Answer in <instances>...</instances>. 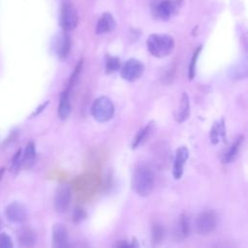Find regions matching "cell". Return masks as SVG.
<instances>
[{
  "mask_svg": "<svg viewBox=\"0 0 248 248\" xmlns=\"http://www.w3.org/2000/svg\"><path fill=\"white\" fill-rule=\"evenodd\" d=\"M155 176L153 170L145 165L139 166L132 178V185L136 193L140 197H147L154 188Z\"/></svg>",
  "mask_w": 248,
  "mask_h": 248,
  "instance_id": "obj_1",
  "label": "cell"
},
{
  "mask_svg": "<svg viewBox=\"0 0 248 248\" xmlns=\"http://www.w3.org/2000/svg\"><path fill=\"white\" fill-rule=\"evenodd\" d=\"M174 46L173 38L168 34H151L146 40L148 51L157 58H165L170 55Z\"/></svg>",
  "mask_w": 248,
  "mask_h": 248,
  "instance_id": "obj_2",
  "label": "cell"
},
{
  "mask_svg": "<svg viewBox=\"0 0 248 248\" xmlns=\"http://www.w3.org/2000/svg\"><path fill=\"white\" fill-rule=\"evenodd\" d=\"M91 114L93 118L100 123L110 120L114 114L113 103L107 96L98 97L92 104Z\"/></svg>",
  "mask_w": 248,
  "mask_h": 248,
  "instance_id": "obj_3",
  "label": "cell"
},
{
  "mask_svg": "<svg viewBox=\"0 0 248 248\" xmlns=\"http://www.w3.org/2000/svg\"><path fill=\"white\" fill-rule=\"evenodd\" d=\"M183 6V0H163L152 10L153 16L162 21H167L178 14Z\"/></svg>",
  "mask_w": 248,
  "mask_h": 248,
  "instance_id": "obj_4",
  "label": "cell"
},
{
  "mask_svg": "<svg viewBox=\"0 0 248 248\" xmlns=\"http://www.w3.org/2000/svg\"><path fill=\"white\" fill-rule=\"evenodd\" d=\"M59 23L61 28L65 31L74 30L78 24V14L75 6L69 2H66L62 5Z\"/></svg>",
  "mask_w": 248,
  "mask_h": 248,
  "instance_id": "obj_5",
  "label": "cell"
},
{
  "mask_svg": "<svg viewBox=\"0 0 248 248\" xmlns=\"http://www.w3.org/2000/svg\"><path fill=\"white\" fill-rule=\"evenodd\" d=\"M145 70L141 61L136 58L128 59L120 68V76L127 81H136L141 78Z\"/></svg>",
  "mask_w": 248,
  "mask_h": 248,
  "instance_id": "obj_6",
  "label": "cell"
},
{
  "mask_svg": "<svg viewBox=\"0 0 248 248\" xmlns=\"http://www.w3.org/2000/svg\"><path fill=\"white\" fill-rule=\"evenodd\" d=\"M72 192L69 185H60L54 195V208L59 213H64L68 210L71 203Z\"/></svg>",
  "mask_w": 248,
  "mask_h": 248,
  "instance_id": "obj_7",
  "label": "cell"
},
{
  "mask_svg": "<svg viewBox=\"0 0 248 248\" xmlns=\"http://www.w3.org/2000/svg\"><path fill=\"white\" fill-rule=\"evenodd\" d=\"M5 216L12 224H22L27 218V210L22 203L14 202L6 206Z\"/></svg>",
  "mask_w": 248,
  "mask_h": 248,
  "instance_id": "obj_8",
  "label": "cell"
},
{
  "mask_svg": "<svg viewBox=\"0 0 248 248\" xmlns=\"http://www.w3.org/2000/svg\"><path fill=\"white\" fill-rule=\"evenodd\" d=\"M195 224L199 233L207 234L216 227V216L211 211H202L197 216Z\"/></svg>",
  "mask_w": 248,
  "mask_h": 248,
  "instance_id": "obj_9",
  "label": "cell"
},
{
  "mask_svg": "<svg viewBox=\"0 0 248 248\" xmlns=\"http://www.w3.org/2000/svg\"><path fill=\"white\" fill-rule=\"evenodd\" d=\"M189 158V150L186 146H179L175 151L173 167H172V175L174 179H180L183 171L184 166Z\"/></svg>",
  "mask_w": 248,
  "mask_h": 248,
  "instance_id": "obj_10",
  "label": "cell"
},
{
  "mask_svg": "<svg viewBox=\"0 0 248 248\" xmlns=\"http://www.w3.org/2000/svg\"><path fill=\"white\" fill-rule=\"evenodd\" d=\"M52 246L55 248H66L69 246L68 230L61 223H56L52 226Z\"/></svg>",
  "mask_w": 248,
  "mask_h": 248,
  "instance_id": "obj_11",
  "label": "cell"
},
{
  "mask_svg": "<svg viewBox=\"0 0 248 248\" xmlns=\"http://www.w3.org/2000/svg\"><path fill=\"white\" fill-rule=\"evenodd\" d=\"M116 27V22L110 13H104L97 21L95 32L97 35H103L113 31Z\"/></svg>",
  "mask_w": 248,
  "mask_h": 248,
  "instance_id": "obj_12",
  "label": "cell"
},
{
  "mask_svg": "<svg viewBox=\"0 0 248 248\" xmlns=\"http://www.w3.org/2000/svg\"><path fill=\"white\" fill-rule=\"evenodd\" d=\"M54 49H55L56 55L61 60H64L69 55V52L71 49V38L66 32L63 34H60L55 39Z\"/></svg>",
  "mask_w": 248,
  "mask_h": 248,
  "instance_id": "obj_13",
  "label": "cell"
},
{
  "mask_svg": "<svg viewBox=\"0 0 248 248\" xmlns=\"http://www.w3.org/2000/svg\"><path fill=\"white\" fill-rule=\"evenodd\" d=\"M154 129H155L154 121L148 122L144 127L140 129L134 138V140L132 142V148L136 149V148L140 147V145H142L146 140H148V139L151 137Z\"/></svg>",
  "mask_w": 248,
  "mask_h": 248,
  "instance_id": "obj_14",
  "label": "cell"
},
{
  "mask_svg": "<svg viewBox=\"0 0 248 248\" xmlns=\"http://www.w3.org/2000/svg\"><path fill=\"white\" fill-rule=\"evenodd\" d=\"M243 136L239 135L237 136L234 140L231 143V145L226 149V151L222 155V162L224 164H230L235 160L237 157V154L239 152V149L243 142Z\"/></svg>",
  "mask_w": 248,
  "mask_h": 248,
  "instance_id": "obj_15",
  "label": "cell"
},
{
  "mask_svg": "<svg viewBox=\"0 0 248 248\" xmlns=\"http://www.w3.org/2000/svg\"><path fill=\"white\" fill-rule=\"evenodd\" d=\"M190 115V100L186 92H183L179 101V106L174 113V119L177 123H183Z\"/></svg>",
  "mask_w": 248,
  "mask_h": 248,
  "instance_id": "obj_16",
  "label": "cell"
},
{
  "mask_svg": "<svg viewBox=\"0 0 248 248\" xmlns=\"http://www.w3.org/2000/svg\"><path fill=\"white\" fill-rule=\"evenodd\" d=\"M16 239L21 247H32L36 243L37 235L30 228H22L16 234Z\"/></svg>",
  "mask_w": 248,
  "mask_h": 248,
  "instance_id": "obj_17",
  "label": "cell"
},
{
  "mask_svg": "<svg viewBox=\"0 0 248 248\" xmlns=\"http://www.w3.org/2000/svg\"><path fill=\"white\" fill-rule=\"evenodd\" d=\"M226 137V128L224 118H221L219 121H215L211 127L209 138L212 144L219 143L220 140H225Z\"/></svg>",
  "mask_w": 248,
  "mask_h": 248,
  "instance_id": "obj_18",
  "label": "cell"
},
{
  "mask_svg": "<svg viewBox=\"0 0 248 248\" xmlns=\"http://www.w3.org/2000/svg\"><path fill=\"white\" fill-rule=\"evenodd\" d=\"M71 112V103H70V90L65 89L60 94L59 105H58V116L60 119L65 120L68 118Z\"/></svg>",
  "mask_w": 248,
  "mask_h": 248,
  "instance_id": "obj_19",
  "label": "cell"
},
{
  "mask_svg": "<svg viewBox=\"0 0 248 248\" xmlns=\"http://www.w3.org/2000/svg\"><path fill=\"white\" fill-rule=\"evenodd\" d=\"M36 158V147L33 141H30L26 144L24 151L21 154V165L29 167L33 164Z\"/></svg>",
  "mask_w": 248,
  "mask_h": 248,
  "instance_id": "obj_20",
  "label": "cell"
},
{
  "mask_svg": "<svg viewBox=\"0 0 248 248\" xmlns=\"http://www.w3.org/2000/svg\"><path fill=\"white\" fill-rule=\"evenodd\" d=\"M191 232V221L190 217L187 213L181 214L179 220H178V226H177V234H179L181 237H187L190 234Z\"/></svg>",
  "mask_w": 248,
  "mask_h": 248,
  "instance_id": "obj_21",
  "label": "cell"
},
{
  "mask_svg": "<svg viewBox=\"0 0 248 248\" xmlns=\"http://www.w3.org/2000/svg\"><path fill=\"white\" fill-rule=\"evenodd\" d=\"M202 46H199L193 55H192V58H191V61H190V64H189V70H188V78H189V80H192L195 76H196V66H197V60H198V57L200 55V52L202 51Z\"/></svg>",
  "mask_w": 248,
  "mask_h": 248,
  "instance_id": "obj_22",
  "label": "cell"
},
{
  "mask_svg": "<svg viewBox=\"0 0 248 248\" xmlns=\"http://www.w3.org/2000/svg\"><path fill=\"white\" fill-rule=\"evenodd\" d=\"M121 68V63L118 57L116 56H109L108 57L106 61V73L110 75L115 73L116 71L120 70Z\"/></svg>",
  "mask_w": 248,
  "mask_h": 248,
  "instance_id": "obj_23",
  "label": "cell"
},
{
  "mask_svg": "<svg viewBox=\"0 0 248 248\" xmlns=\"http://www.w3.org/2000/svg\"><path fill=\"white\" fill-rule=\"evenodd\" d=\"M164 234H165L164 228L159 224H154L153 227H152V230H151L152 241L155 244L161 242L164 239Z\"/></svg>",
  "mask_w": 248,
  "mask_h": 248,
  "instance_id": "obj_24",
  "label": "cell"
},
{
  "mask_svg": "<svg viewBox=\"0 0 248 248\" xmlns=\"http://www.w3.org/2000/svg\"><path fill=\"white\" fill-rule=\"evenodd\" d=\"M82 63H83L82 59L78 61V63L77 64V66H76V68H75V70H74L72 76L70 77L69 83H68V86H67V89H69L70 91H71L72 87L75 85V83L77 82V80H78V76H79V74H80V72H81V69H82Z\"/></svg>",
  "mask_w": 248,
  "mask_h": 248,
  "instance_id": "obj_25",
  "label": "cell"
},
{
  "mask_svg": "<svg viewBox=\"0 0 248 248\" xmlns=\"http://www.w3.org/2000/svg\"><path fill=\"white\" fill-rule=\"evenodd\" d=\"M21 154H22V149L19 148L16 154L14 155L12 159V165H11V171L14 173H16L19 169L22 167L21 165Z\"/></svg>",
  "mask_w": 248,
  "mask_h": 248,
  "instance_id": "obj_26",
  "label": "cell"
},
{
  "mask_svg": "<svg viewBox=\"0 0 248 248\" xmlns=\"http://www.w3.org/2000/svg\"><path fill=\"white\" fill-rule=\"evenodd\" d=\"M13 241L9 234L6 232H2L0 234V248H12Z\"/></svg>",
  "mask_w": 248,
  "mask_h": 248,
  "instance_id": "obj_27",
  "label": "cell"
},
{
  "mask_svg": "<svg viewBox=\"0 0 248 248\" xmlns=\"http://www.w3.org/2000/svg\"><path fill=\"white\" fill-rule=\"evenodd\" d=\"M86 217V212L84 211L83 208L81 207H77L74 211V214H73V220L76 222V223H79L81 222L82 220H84Z\"/></svg>",
  "mask_w": 248,
  "mask_h": 248,
  "instance_id": "obj_28",
  "label": "cell"
},
{
  "mask_svg": "<svg viewBox=\"0 0 248 248\" xmlns=\"http://www.w3.org/2000/svg\"><path fill=\"white\" fill-rule=\"evenodd\" d=\"M48 103H49V101H46V102H45L44 104H42L40 107H38L37 108V109L32 113V115H31V117H34V116H36V115H38V114H40L44 109H45V108L48 105Z\"/></svg>",
  "mask_w": 248,
  "mask_h": 248,
  "instance_id": "obj_29",
  "label": "cell"
},
{
  "mask_svg": "<svg viewBox=\"0 0 248 248\" xmlns=\"http://www.w3.org/2000/svg\"><path fill=\"white\" fill-rule=\"evenodd\" d=\"M16 137H17V132H16V131H13V132L10 134V137L6 139V140H5V142H4V146H6V145H8L9 143H11V141H14V140L16 139Z\"/></svg>",
  "mask_w": 248,
  "mask_h": 248,
  "instance_id": "obj_30",
  "label": "cell"
},
{
  "mask_svg": "<svg viewBox=\"0 0 248 248\" xmlns=\"http://www.w3.org/2000/svg\"><path fill=\"white\" fill-rule=\"evenodd\" d=\"M115 246H117V247H133L134 244L128 243V242H126V241H120V242L116 243Z\"/></svg>",
  "mask_w": 248,
  "mask_h": 248,
  "instance_id": "obj_31",
  "label": "cell"
},
{
  "mask_svg": "<svg viewBox=\"0 0 248 248\" xmlns=\"http://www.w3.org/2000/svg\"><path fill=\"white\" fill-rule=\"evenodd\" d=\"M5 168H0V181L2 180L3 176H4V173H5Z\"/></svg>",
  "mask_w": 248,
  "mask_h": 248,
  "instance_id": "obj_32",
  "label": "cell"
},
{
  "mask_svg": "<svg viewBox=\"0 0 248 248\" xmlns=\"http://www.w3.org/2000/svg\"><path fill=\"white\" fill-rule=\"evenodd\" d=\"M1 225H2V223H1V219H0V229H1Z\"/></svg>",
  "mask_w": 248,
  "mask_h": 248,
  "instance_id": "obj_33",
  "label": "cell"
}]
</instances>
